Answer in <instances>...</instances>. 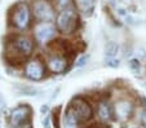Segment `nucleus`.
<instances>
[{
  "instance_id": "nucleus-1",
  "label": "nucleus",
  "mask_w": 146,
  "mask_h": 128,
  "mask_svg": "<svg viewBox=\"0 0 146 128\" xmlns=\"http://www.w3.org/2000/svg\"><path fill=\"white\" fill-rule=\"evenodd\" d=\"M34 52V40L30 36L21 32H16L8 38L5 43V57L7 62H9L13 66L26 64V60L31 56Z\"/></svg>"
},
{
  "instance_id": "nucleus-17",
  "label": "nucleus",
  "mask_w": 146,
  "mask_h": 128,
  "mask_svg": "<svg viewBox=\"0 0 146 128\" xmlns=\"http://www.w3.org/2000/svg\"><path fill=\"white\" fill-rule=\"evenodd\" d=\"M87 128H106V127H105V125H102V124H96V123H94V124L88 125Z\"/></svg>"
},
{
  "instance_id": "nucleus-10",
  "label": "nucleus",
  "mask_w": 146,
  "mask_h": 128,
  "mask_svg": "<svg viewBox=\"0 0 146 128\" xmlns=\"http://www.w3.org/2000/svg\"><path fill=\"white\" fill-rule=\"evenodd\" d=\"M133 113V105L131 101L120 100L115 103V115L119 120H127Z\"/></svg>"
},
{
  "instance_id": "nucleus-19",
  "label": "nucleus",
  "mask_w": 146,
  "mask_h": 128,
  "mask_svg": "<svg viewBox=\"0 0 146 128\" xmlns=\"http://www.w3.org/2000/svg\"><path fill=\"white\" fill-rule=\"evenodd\" d=\"M124 1H127V0H124ZM128 1H137V0H128Z\"/></svg>"
},
{
  "instance_id": "nucleus-14",
  "label": "nucleus",
  "mask_w": 146,
  "mask_h": 128,
  "mask_svg": "<svg viewBox=\"0 0 146 128\" xmlns=\"http://www.w3.org/2000/svg\"><path fill=\"white\" fill-rule=\"evenodd\" d=\"M53 123H54L56 128H60V109L53 111Z\"/></svg>"
},
{
  "instance_id": "nucleus-8",
  "label": "nucleus",
  "mask_w": 146,
  "mask_h": 128,
  "mask_svg": "<svg viewBox=\"0 0 146 128\" xmlns=\"http://www.w3.org/2000/svg\"><path fill=\"white\" fill-rule=\"evenodd\" d=\"M45 69L47 66L44 62L38 58H34L26 62L23 71H25V75L31 80H41L45 76Z\"/></svg>"
},
{
  "instance_id": "nucleus-13",
  "label": "nucleus",
  "mask_w": 146,
  "mask_h": 128,
  "mask_svg": "<svg viewBox=\"0 0 146 128\" xmlns=\"http://www.w3.org/2000/svg\"><path fill=\"white\" fill-rule=\"evenodd\" d=\"M110 114H111L110 109H109L105 103H101V105L98 106V115L101 119H104V120L109 119V118H110Z\"/></svg>"
},
{
  "instance_id": "nucleus-5",
  "label": "nucleus",
  "mask_w": 146,
  "mask_h": 128,
  "mask_svg": "<svg viewBox=\"0 0 146 128\" xmlns=\"http://www.w3.org/2000/svg\"><path fill=\"white\" fill-rule=\"evenodd\" d=\"M31 12L36 22H52L54 21V5L49 0H34L31 3Z\"/></svg>"
},
{
  "instance_id": "nucleus-9",
  "label": "nucleus",
  "mask_w": 146,
  "mask_h": 128,
  "mask_svg": "<svg viewBox=\"0 0 146 128\" xmlns=\"http://www.w3.org/2000/svg\"><path fill=\"white\" fill-rule=\"evenodd\" d=\"M45 66L50 72L54 74H61L69 66V60L66 56L62 54H54V53H48L47 58H45Z\"/></svg>"
},
{
  "instance_id": "nucleus-11",
  "label": "nucleus",
  "mask_w": 146,
  "mask_h": 128,
  "mask_svg": "<svg viewBox=\"0 0 146 128\" xmlns=\"http://www.w3.org/2000/svg\"><path fill=\"white\" fill-rule=\"evenodd\" d=\"M74 4L75 8L84 16H89L94 8V0H74Z\"/></svg>"
},
{
  "instance_id": "nucleus-6",
  "label": "nucleus",
  "mask_w": 146,
  "mask_h": 128,
  "mask_svg": "<svg viewBox=\"0 0 146 128\" xmlns=\"http://www.w3.org/2000/svg\"><path fill=\"white\" fill-rule=\"evenodd\" d=\"M57 27L53 22H36L34 26V38L39 43H50L54 39Z\"/></svg>"
},
{
  "instance_id": "nucleus-12",
  "label": "nucleus",
  "mask_w": 146,
  "mask_h": 128,
  "mask_svg": "<svg viewBox=\"0 0 146 128\" xmlns=\"http://www.w3.org/2000/svg\"><path fill=\"white\" fill-rule=\"evenodd\" d=\"M118 50H119V47H118L116 43L109 42L108 44H106V47H105V54L109 57V58H113V57L116 56Z\"/></svg>"
},
{
  "instance_id": "nucleus-3",
  "label": "nucleus",
  "mask_w": 146,
  "mask_h": 128,
  "mask_svg": "<svg viewBox=\"0 0 146 128\" xmlns=\"http://www.w3.org/2000/svg\"><path fill=\"white\" fill-rule=\"evenodd\" d=\"M33 18L34 17L33 12H31V7H29V4L23 3V1L16 4L9 13V22L18 31L26 30L30 26Z\"/></svg>"
},
{
  "instance_id": "nucleus-18",
  "label": "nucleus",
  "mask_w": 146,
  "mask_h": 128,
  "mask_svg": "<svg viewBox=\"0 0 146 128\" xmlns=\"http://www.w3.org/2000/svg\"><path fill=\"white\" fill-rule=\"evenodd\" d=\"M109 66H113V67H115V66H118V60H116V61H114V60H113V61H110V62H109Z\"/></svg>"
},
{
  "instance_id": "nucleus-2",
  "label": "nucleus",
  "mask_w": 146,
  "mask_h": 128,
  "mask_svg": "<svg viewBox=\"0 0 146 128\" xmlns=\"http://www.w3.org/2000/svg\"><path fill=\"white\" fill-rule=\"evenodd\" d=\"M93 115L91 103L82 97H76L70 102L66 110V122L70 125H79L89 120Z\"/></svg>"
},
{
  "instance_id": "nucleus-15",
  "label": "nucleus",
  "mask_w": 146,
  "mask_h": 128,
  "mask_svg": "<svg viewBox=\"0 0 146 128\" xmlns=\"http://www.w3.org/2000/svg\"><path fill=\"white\" fill-rule=\"evenodd\" d=\"M129 66L133 71H138V69H140V62H138V60H131Z\"/></svg>"
},
{
  "instance_id": "nucleus-7",
  "label": "nucleus",
  "mask_w": 146,
  "mask_h": 128,
  "mask_svg": "<svg viewBox=\"0 0 146 128\" xmlns=\"http://www.w3.org/2000/svg\"><path fill=\"white\" fill-rule=\"evenodd\" d=\"M31 109L30 106H18L12 111L11 124L13 128H27L31 124Z\"/></svg>"
},
{
  "instance_id": "nucleus-16",
  "label": "nucleus",
  "mask_w": 146,
  "mask_h": 128,
  "mask_svg": "<svg viewBox=\"0 0 146 128\" xmlns=\"http://www.w3.org/2000/svg\"><path fill=\"white\" fill-rule=\"evenodd\" d=\"M87 61H88V57H83V58L79 60V62L76 64V66H83V65H86Z\"/></svg>"
},
{
  "instance_id": "nucleus-4",
  "label": "nucleus",
  "mask_w": 146,
  "mask_h": 128,
  "mask_svg": "<svg viewBox=\"0 0 146 128\" xmlns=\"http://www.w3.org/2000/svg\"><path fill=\"white\" fill-rule=\"evenodd\" d=\"M56 27L61 34L71 35L79 27V18L74 9L66 8L62 9L56 17Z\"/></svg>"
}]
</instances>
